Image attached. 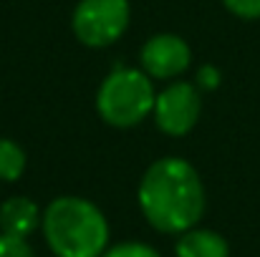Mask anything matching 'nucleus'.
<instances>
[{"instance_id": "1", "label": "nucleus", "mask_w": 260, "mask_h": 257, "mask_svg": "<svg viewBox=\"0 0 260 257\" xmlns=\"http://www.w3.org/2000/svg\"><path fill=\"white\" fill-rule=\"evenodd\" d=\"M139 207L147 222L165 235H182L205 214V187L197 169L179 159H157L139 181Z\"/></svg>"}, {"instance_id": "2", "label": "nucleus", "mask_w": 260, "mask_h": 257, "mask_svg": "<svg viewBox=\"0 0 260 257\" xmlns=\"http://www.w3.org/2000/svg\"><path fill=\"white\" fill-rule=\"evenodd\" d=\"M41 225L56 257H101L109 247V222L84 197H56Z\"/></svg>"}, {"instance_id": "3", "label": "nucleus", "mask_w": 260, "mask_h": 257, "mask_svg": "<svg viewBox=\"0 0 260 257\" xmlns=\"http://www.w3.org/2000/svg\"><path fill=\"white\" fill-rule=\"evenodd\" d=\"M154 101L157 93L144 71L116 68L99 86L96 111L109 126L129 129L144 121L149 111H154Z\"/></svg>"}, {"instance_id": "4", "label": "nucleus", "mask_w": 260, "mask_h": 257, "mask_svg": "<svg viewBox=\"0 0 260 257\" xmlns=\"http://www.w3.org/2000/svg\"><path fill=\"white\" fill-rule=\"evenodd\" d=\"M129 15V0H79L71 28L84 46L106 48L124 35Z\"/></svg>"}, {"instance_id": "5", "label": "nucleus", "mask_w": 260, "mask_h": 257, "mask_svg": "<svg viewBox=\"0 0 260 257\" xmlns=\"http://www.w3.org/2000/svg\"><path fill=\"white\" fill-rule=\"evenodd\" d=\"M202 114V96L192 84H170L154 101V121L159 131L170 136H184L194 129Z\"/></svg>"}, {"instance_id": "6", "label": "nucleus", "mask_w": 260, "mask_h": 257, "mask_svg": "<svg viewBox=\"0 0 260 257\" xmlns=\"http://www.w3.org/2000/svg\"><path fill=\"white\" fill-rule=\"evenodd\" d=\"M139 58H142V68H144L147 76H152V79H177L189 66L192 51L179 35L159 33V35H152L144 43Z\"/></svg>"}, {"instance_id": "7", "label": "nucleus", "mask_w": 260, "mask_h": 257, "mask_svg": "<svg viewBox=\"0 0 260 257\" xmlns=\"http://www.w3.org/2000/svg\"><path fill=\"white\" fill-rule=\"evenodd\" d=\"M41 209L30 197H10L0 204V232L25 240L41 225Z\"/></svg>"}, {"instance_id": "8", "label": "nucleus", "mask_w": 260, "mask_h": 257, "mask_svg": "<svg viewBox=\"0 0 260 257\" xmlns=\"http://www.w3.org/2000/svg\"><path fill=\"white\" fill-rule=\"evenodd\" d=\"M174 252L177 257H230V247H228V240L217 235L215 230L192 227L179 235Z\"/></svg>"}, {"instance_id": "9", "label": "nucleus", "mask_w": 260, "mask_h": 257, "mask_svg": "<svg viewBox=\"0 0 260 257\" xmlns=\"http://www.w3.org/2000/svg\"><path fill=\"white\" fill-rule=\"evenodd\" d=\"M25 171V152L13 139H0V181H18Z\"/></svg>"}, {"instance_id": "10", "label": "nucleus", "mask_w": 260, "mask_h": 257, "mask_svg": "<svg viewBox=\"0 0 260 257\" xmlns=\"http://www.w3.org/2000/svg\"><path fill=\"white\" fill-rule=\"evenodd\" d=\"M101 257H162L152 245L144 242H121L114 247H106V252Z\"/></svg>"}, {"instance_id": "11", "label": "nucleus", "mask_w": 260, "mask_h": 257, "mask_svg": "<svg viewBox=\"0 0 260 257\" xmlns=\"http://www.w3.org/2000/svg\"><path fill=\"white\" fill-rule=\"evenodd\" d=\"M0 257H36L30 245L20 237H10L0 232Z\"/></svg>"}, {"instance_id": "12", "label": "nucleus", "mask_w": 260, "mask_h": 257, "mask_svg": "<svg viewBox=\"0 0 260 257\" xmlns=\"http://www.w3.org/2000/svg\"><path fill=\"white\" fill-rule=\"evenodd\" d=\"M222 3L233 15H238L243 20H258L260 18V0H222Z\"/></svg>"}, {"instance_id": "13", "label": "nucleus", "mask_w": 260, "mask_h": 257, "mask_svg": "<svg viewBox=\"0 0 260 257\" xmlns=\"http://www.w3.org/2000/svg\"><path fill=\"white\" fill-rule=\"evenodd\" d=\"M200 84L207 86V88H215V86H217V71L210 68V66H205V68L200 71Z\"/></svg>"}]
</instances>
